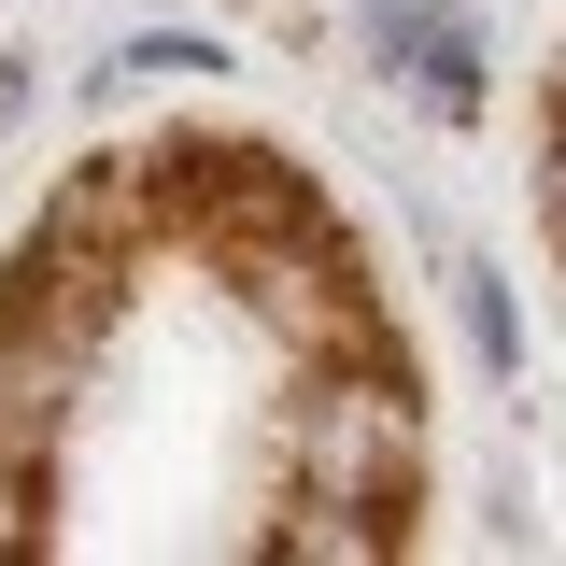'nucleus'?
<instances>
[{"label":"nucleus","instance_id":"1","mask_svg":"<svg viewBox=\"0 0 566 566\" xmlns=\"http://www.w3.org/2000/svg\"><path fill=\"white\" fill-rule=\"evenodd\" d=\"M297 482L312 495H397L411 482V368H340L297 411Z\"/></svg>","mask_w":566,"mask_h":566},{"label":"nucleus","instance_id":"2","mask_svg":"<svg viewBox=\"0 0 566 566\" xmlns=\"http://www.w3.org/2000/svg\"><path fill=\"white\" fill-rule=\"evenodd\" d=\"M368 43L411 71L439 114H482V29H468L453 0H368Z\"/></svg>","mask_w":566,"mask_h":566},{"label":"nucleus","instance_id":"3","mask_svg":"<svg viewBox=\"0 0 566 566\" xmlns=\"http://www.w3.org/2000/svg\"><path fill=\"white\" fill-rule=\"evenodd\" d=\"M397 495H297L270 524V553H297V566H368V553H397Z\"/></svg>","mask_w":566,"mask_h":566},{"label":"nucleus","instance_id":"4","mask_svg":"<svg viewBox=\"0 0 566 566\" xmlns=\"http://www.w3.org/2000/svg\"><path fill=\"white\" fill-rule=\"evenodd\" d=\"M453 297H468V354L510 382V368H524V312H510V283H495V270H453Z\"/></svg>","mask_w":566,"mask_h":566},{"label":"nucleus","instance_id":"5","mask_svg":"<svg viewBox=\"0 0 566 566\" xmlns=\"http://www.w3.org/2000/svg\"><path fill=\"white\" fill-rule=\"evenodd\" d=\"M0 553H43V453H0Z\"/></svg>","mask_w":566,"mask_h":566}]
</instances>
